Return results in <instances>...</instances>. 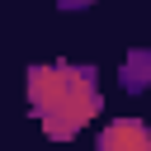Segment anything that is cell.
I'll list each match as a JSON object with an SVG mask.
<instances>
[{"label":"cell","instance_id":"6da1fadb","mask_svg":"<svg viewBox=\"0 0 151 151\" xmlns=\"http://www.w3.org/2000/svg\"><path fill=\"white\" fill-rule=\"evenodd\" d=\"M28 109L33 118L42 123V132L52 142H71L99 109H104V94H99V71L90 61H42V66H28Z\"/></svg>","mask_w":151,"mask_h":151},{"label":"cell","instance_id":"7a4b0ae2","mask_svg":"<svg viewBox=\"0 0 151 151\" xmlns=\"http://www.w3.org/2000/svg\"><path fill=\"white\" fill-rule=\"evenodd\" d=\"M94 151H151V132H146L137 118H113V123L99 132Z\"/></svg>","mask_w":151,"mask_h":151},{"label":"cell","instance_id":"3957f363","mask_svg":"<svg viewBox=\"0 0 151 151\" xmlns=\"http://www.w3.org/2000/svg\"><path fill=\"white\" fill-rule=\"evenodd\" d=\"M146 85H151V47H137L123 61V90L127 94H142Z\"/></svg>","mask_w":151,"mask_h":151},{"label":"cell","instance_id":"277c9868","mask_svg":"<svg viewBox=\"0 0 151 151\" xmlns=\"http://www.w3.org/2000/svg\"><path fill=\"white\" fill-rule=\"evenodd\" d=\"M57 5H61V9H90L94 0H57Z\"/></svg>","mask_w":151,"mask_h":151}]
</instances>
